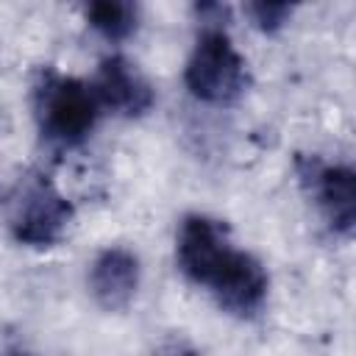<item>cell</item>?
<instances>
[{"instance_id": "6da1fadb", "label": "cell", "mask_w": 356, "mask_h": 356, "mask_svg": "<svg viewBox=\"0 0 356 356\" xmlns=\"http://www.w3.org/2000/svg\"><path fill=\"white\" fill-rule=\"evenodd\" d=\"M175 253L184 275L206 286L225 312L239 317L261 312L270 286L267 270L256 256L234 248L225 222L206 214L184 217Z\"/></svg>"}, {"instance_id": "7a4b0ae2", "label": "cell", "mask_w": 356, "mask_h": 356, "mask_svg": "<svg viewBox=\"0 0 356 356\" xmlns=\"http://www.w3.org/2000/svg\"><path fill=\"white\" fill-rule=\"evenodd\" d=\"M186 89L206 103H231L248 86V64L222 28H206L184 70Z\"/></svg>"}, {"instance_id": "3957f363", "label": "cell", "mask_w": 356, "mask_h": 356, "mask_svg": "<svg viewBox=\"0 0 356 356\" xmlns=\"http://www.w3.org/2000/svg\"><path fill=\"white\" fill-rule=\"evenodd\" d=\"M39 111L42 128L53 142L78 145L92 134L100 117V103L92 83L78 78H53L42 89Z\"/></svg>"}, {"instance_id": "277c9868", "label": "cell", "mask_w": 356, "mask_h": 356, "mask_svg": "<svg viewBox=\"0 0 356 356\" xmlns=\"http://www.w3.org/2000/svg\"><path fill=\"white\" fill-rule=\"evenodd\" d=\"M70 217H72V206L56 192L50 181L39 178L28 184L22 189V197L14 203L11 228L22 245L47 248L64 234Z\"/></svg>"}, {"instance_id": "5b68a950", "label": "cell", "mask_w": 356, "mask_h": 356, "mask_svg": "<svg viewBox=\"0 0 356 356\" xmlns=\"http://www.w3.org/2000/svg\"><path fill=\"white\" fill-rule=\"evenodd\" d=\"M303 181L312 186L317 206L323 209L331 228L350 234L356 220V175L345 164H320L309 161L303 170Z\"/></svg>"}, {"instance_id": "8992f818", "label": "cell", "mask_w": 356, "mask_h": 356, "mask_svg": "<svg viewBox=\"0 0 356 356\" xmlns=\"http://www.w3.org/2000/svg\"><path fill=\"white\" fill-rule=\"evenodd\" d=\"M100 108H111L114 114L139 117L153 106L150 83L136 72V67L120 56H111L100 64L97 78L92 83Z\"/></svg>"}, {"instance_id": "52a82bcc", "label": "cell", "mask_w": 356, "mask_h": 356, "mask_svg": "<svg viewBox=\"0 0 356 356\" xmlns=\"http://www.w3.org/2000/svg\"><path fill=\"white\" fill-rule=\"evenodd\" d=\"M139 286V259L128 248H106L89 270V289L103 309H122Z\"/></svg>"}, {"instance_id": "ba28073f", "label": "cell", "mask_w": 356, "mask_h": 356, "mask_svg": "<svg viewBox=\"0 0 356 356\" xmlns=\"http://www.w3.org/2000/svg\"><path fill=\"white\" fill-rule=\"evenodd\" d=\"M86 19L97 33H103L111 42L128 39L136 31V8L131 3H92L86 8Z\"/></svg>"}, {"instance_id": "9c48e42d", "label": "cell", "mask_w": 356, "mask_h": 356, "mask_svg": "<svg viewBox=\"0 0 356 356\" xmlns=\"http://www.w3.org/2000/svg\"><path fill=\"white\" fill-rule=\"evenodd\" d=\"M248 11L259 22V28L275 31V28H281L286 22V17L292 14V6H286V3H253Z\"/></svg>"}, {"instance_id": "30bf717a", "label": "cell", "mask_w": 356, "mask_h": 356, "mask_svg": "<svg viewBox=\"0 0 356 356\" xmlns=\"http://www.w3.org/2000/svg\"><path fill=\"white\" fill-rule=\"evenodd\" d=\"M167 356H197V353L189 350V348H178V350H172V353H167Z\"/></svg>"}]
</instances>
